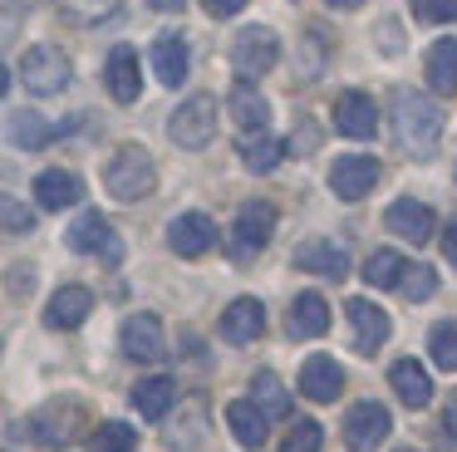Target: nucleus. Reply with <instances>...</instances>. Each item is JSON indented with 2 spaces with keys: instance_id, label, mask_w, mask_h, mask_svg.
<instances>
[{
  "instance_id": "obj_1",
  "label": "nucleus",
  "mask_w": 457,
  "mask_h": 452,
  "mask_svg": "<svg viewBox=\"0 0 457 452\" xmlns=\"http://www.w3.org/2000/svg\"><path fill=\"white\" fill-rule=\"evenodd\" d=\"M394 133H398V147L413 157H428L437 147V138H443V113H437L433 98L423 94H398L394 98Z\"/></svg>"
},
{
  "instance_id": "obj_2",
  "label": "nucleus",
  "mask_w": 457,
  "mask_h": 452,
  "mask_svg": "<svg viewBox=\"0 0 457 452\" xmlns=\"http://www.w3.org/2000/svg\"><path fill=\"white\" fill-rule=\"evenodd\" d=\"M104 187H109V197H119V202H143V197H153V187H158L153 153L138 143H123L119 153L104 163Z\"/></svg>"
},
{
  "instance_id": "obj_3",
  "label": "nucleus",
  "mask_w": 457,
  "mask_h": 452,
  "mask_svg": "<svg viewBox=\"0 0 457 452\" xmlns=\"http://www.w3.org/2000/svg\"><path fill=\"white\" fill-rule=\"evenodd\" d=\"M79 428H84V403L79 398H54L21 423V432L30 442H40V448H64V442L79 438Z\"/></svg>"
},
{
  "instance_id": "obj_4",
  "label": "nucleus",
  "mask_w": 457,
  "mask_h": 452,
  "mask_svg": "<svg viewBox=\"0 0 457 452\" xmlns=\"http://www.w3.org/2000/svg\"><path fill=\"white\" fill-rule=\"evenodd\" d=\"M168 138L178 147H187V153L207 147L212 138H217V98H212V94L182 98V104L172 108V118H168Z\"/></svg>"
},
{
  "instance_id": "obj_5",
  "label": "nucleus",
  "mask_w": 457,
  "mask_h": 452,
  "mask_svg": "<svg viewBox=\"0 0 457 452\" xmlns=\"http://www.w3.org/2000/svg\"><path fill=\"white\" fill-rule=\"evenodd\" d=\"M276 59H280V39H276V29H266V25H246L237 39H231V69H237L241 84L270 74Z\"/></svg>"
},
{
  "instance_id": "obj_6",
  "label": "nucleus",
  "mask_w": 457,
  "mask_h": 452,
  "mask_svg": "<svg viewBox=\"0 0 457 452\" xmlns=\"http://www.w3.org/2000/svg\"><path fill=\"white\" fill-rule=\"evenodd\" d=\"M70 54H64L60 45H30L21 54V79L30 94H64V84H70Z\"/></svg>"
},
{
  "instance_id": "obj_7",
  "label": "nucleus",
  "mask_w": 457,
  "mask_h": 452,
  "mask_svg": "<svg viewBox=\"0 0 457 452\" xmlns=\"http://www.w3.org/2000/svg\"><path fill=\"white\" fill-rule=\"evenodd\" d=\"M270 236H276V206L270 202H246L237 212V226H231V255H237V261H251Z\"/></svg>"
},
{
  "instance_id": "obj_8",
  "label": "nucleus",
  "mask_w": 457,
  "mask_h": 452,
  "mask_svg": "<svg viewBox=\"0 0 457 452\" xmlns=\"http://www.w3.org/2000/svg\"><path fill=\"white\" fill-rule=\"evenodd\" d=\"M388 432H394V418H388L384 403H354L345 413V448L349 452H374Z\"/></svg>"
},
{
  "instance_id": "obj_9",
  "label": "nucleus",
  "mask_w": 457,
  "mask_h": 452,
  "mask_svg": "<svg viewBox=\"0 0 457 452\" xmlns=\"http://www.w3.org/2000/svg\"><path fill=\"white\" fill-rule=\"evenodd\" d=\"M374 182H378V157H369V153H349L329 167V192L339 202H364L374 192Z\"/></svg>"
},
{
  "instance_id": "obj_10",
  "label": "nucleus",
  "mask_w": 457,
  "mask_h": 452,
  "mask_svg": "<svg viewBox=\"0 0 457 452\" xmlns=\"http://www.w3.org/2000/svg\"><path fill=\"white\" fill-rule=\"evenodd\" d=\"M168 246L182 255V261H197L217 246V222L207 212H182L168 222Z\"/></svg>"
},
{
  "instance_id": "obj_11",
  "label": "nucleus",
  "mask_w": 457,
  "mask_h": 452,
  "mask_svg": "<svg viewBox=\"0 0 457 452\" xmlns=\"http://www.w3.org/2000/svg\"><path fill=\"white\" fill-rule=\"evenodd\" d=\"M64 236H70V251H79V255H104V261H119L123 255V241L113 236V226L99 212H79Z\"/></svg>"
},
{
  "instance_id": "obj_12",
  "label": "nucleus",
  "mask_w": 457,
  "mask_h": 452,
  "mask_svg": "<svg viewBox=\"0 0 457 452\" xmlns=\"http://www.w3.org/2000/svg\"><path fill=\"white\" fill-rule=\"evenodd\" d=\"M104 88L113 94V104H133L143 94V64L129 45H113L104 59Z\"/></svg>"
},
{
  "instance_id": "obj_13",
  "label": "nucleus",
  "mask_w": 457,
  "mask_h": 452,
  "mask_svg": "<svg viewBox=\"0 0 457 452\" xmlns=\"http://www.w3.org/2000/svg\"><path fill=\"white\" fill-rule=\"evenodd\" d=\"M345 320H349V344H354L359 354H378V344L388 339V314L378 310L374 300H349Z\"/></svg>"
},
{
  "instance_id": "obj_14",
  "label": "nucleus",
  "mask_w": 457,
  "mask_h": 452,
  "mask_svg": "<svg viewBox=\"0 0 457 452\" xmlns=\"http://www.w3.org/2000/svg\"><path fill=\"white\" fill-rule=\"evenodd\" d=\"M335 128L345 138H374L378 133V104L364 88H345L335 98Z\"/></svg>"
},
{
  "instance_id": "obj_15",
  "label": "nucleus",
  "mask_w": 457,
  "mask_h": 452,
  "mask_svg": "<svg viewBox=\"0 0 457 452\" xmlns=\"http://www.w3.org/2000/svg\"><path fill=\"white\" fill-rule=\"evenodd\" d=\"M123 354L138 359V364H158L162 354H168L158 314H129V320H123Z\"/></svg>"
},
{
  "instance_id": "obj_16",
  "label": "nucleus",
  "mask_w": 457,
  "mask_h": 452,
  "mask_svg": "<svg viewBox=\"0 0 457 452\" xmlns=\"http://www.w3.org/2000/svg\"><path fill=\"white\" fill-rule=\"evenodd\" d=\"M388 231L394 236H403L408 246H423V241H433V226H437V216H433V206H423L418 197H398L394 206H388Z\"/></svg>"
},
{
  "instance_id": "obj_17",
  "label": "nucleus",
  "mask_w": 457,
  "mask_h": 452,
  "mask_svg": "<svg viewBox=\"0 0 457 452\" xmlns=\"http://www.w3.org/2000/svg\"><path fill=\"white\" fill-rule=\"evenodd\" d=\"M339 389H345V369H339L329 354H310V359L300 364V393H305L310 403H335Z\"/></svg>"
},
{
  "instance_id": "obj_18",
  "label": "nucleus",
  "mask_w": 457,
  "mask_h": 452,
  "mask_svg": "<svg viewBox=\"0 0 457 452\" xmlns=\"http://www.w3.org/2000/svg\"><path fill=\"white\" fill-rule=\"evenodd\" d=\"M89 314H94V290H84V285H60L50 295V305H45V324L50 330H79Z\"/></svg>"
},
{
  "instance_id": "obj_19",
  "label": "nucleus",
  "mask_w": 457,
  "mask_h": 452,
  "mask_svg": "<svg viewBox=\"0 0 457 452\" xmlns=\"http://www.w3.org/2000/svg\"><path fill=\"white\" fill-rule=\"evenodd\" d=\"M261 330H266V310L251 295H241V300H231L221 310V339L227 344H251V339H261Z\"/></svg>"
},
{
  "instance_id": "obj_20",
  "label": "nucleus",
  "mask_w": 457,
  "mask_h": 452,
  "mask_svg": "<svg viewBox=\"0 0 457 452\" xmlns=\"http://www.w3.org/2000/svg\"><path fill=\"white\" fill-rule=\"evenodd\" d=\"M227 113H231V123H237V133H266V123H270V104L261 98V88L256 84H237L227 94Z\"/></svg>"
},
{
  "instance_id": "obj_21",
  "label": "nucleus",
  "mask_w": 457,
  "mask_h": 452,
  "mask_svg": "<svg viewBox=\"0 0 457 452\" xmlns=\"http://www.w3.org/2000/svg\"><path fill=\"white\" fill-rule=\"evenodd\" d=\"M295 265H300V271H310V275H329V280H345V275H349L345 246L325 241V236H315V241L295 246Z\"/></svg>"
},
{
  "instance_id": "obj_22",
  "label": "nucleus",
  "mask_w": 457,
  "mask_h": 452,
  "mask_svg": "<svg viewBox=\"0 0 457 452\" xmlns=\"http://www.w3.org/2000/svg\"><path fill=\"white\" fill-rule=\"evenodd\" d=\"M153 74H158V84H168V88H178L182 79H187V39L182 35H158L153 39Z\"/></svg>"
},
{
  "instance_id": "obj_23",
  "label": "nucleus",
  "mask_w": 457,
  "mask_h": 452,
  "mask_svg": "<svg viewBox=\"0 0 457 452\" xmlns=\"http://www.w3.org/2000/svg\"><path fill=\"white\" fill-rule=\"evenodd\" d=\"M84 197V182L74 172H64V167H50V172L35 177V202L45 206V212H64V206H74Z\"/></svg>"
},
{
  "instance_id": "obj_24",
  "label": "nucleus",
  "mask_w": 457,
  "mask_h": 452,
  "mask_svg": "<svg viewBox=\"0 0 457 452\" xmlns=\"http://www.w3.org/2000/svg\"><path fill=\"white\" fill-rule=\"evenodd\" d=\"M388 383H394V393L408 408H428V403H433V379H428V369L418 359H398L394 369H388Z\"/></svg>"
},
{
  "instance_id": "obj_25",
  "label": "nucleus",
  "mask_w": 457,
  "mask_h": 452,
  "mask_svg": "<svg viewBox=\"0 0 457 452\" xmlns=\"http://www.w3.org/2000/svg\"><path fill=\"white\" fill-rule=\"evenodd\" d=\"M172 403H178V383H172L168 373H153V379H143L138 389H133V408L148 423H162L172 413Z\"/></svg>"
},
{
  "instance_id": "obj_26",
  "label": "nucleus",
  "mask_w": 457,
  "mask_h": 452,
  "mask_svg": "<svg viewBox=\"0 0 457 452\" xmlns=\"http://www.w3.org/2000/svg\"><path fill=\"white\" fill-rule=\"evenodd\" d=\"M227 423H231V432H237V442H241V448H266L270 418L261 413V403H251V398L227 403Z\"/></svg>"
},
{
  "instance_id": "obj_27",
  "label": "nucleus",
  "mask_w": 457,
  "mask_h": 452,
  "mask_svg": "<svg viewBox=\"0 0 457 452\" xmlns=\"http://www.w3.org/2000/svg\"><path fill=\"white\" fill-rule=\"evenodd\" d=\"M325 330H329L325 295H315V290L295 295V305H290V334H295V339H320Z\"/></svg>"
},
{
  "instance_id": "obj_28",
  "label": "nucleus",
  "mask_w": 457,
  "mask_h": 452,
  "mask_svg": "<svg viewBox=\"0 0 457 452\" xmlns=\"http://www.w3.org/2000/svg\"><path fill=\"white\" fill-rule=\"evenodd\" d=\"M237 153L251 172H276V163L286 157V143L276 133H241L237 138Z\"/></svg>"
},
{
  "instance_id": "obj_29",
  "label": "nucleus",
  "mask_w": 457,
  "mask_h": 452,
  "mask_svg": "<svg viewBox=\"0 0 457 452\" xmlns=\"http://www.w3.org/2000/svg\"><path fill=\"white\" fill-rule=\"evenodd\" d=\"M428 88L433 94H457V39H437L428 49Z\"/></svg>"
},
{
  "instance_id": "obj_30",
  "label": "nucleus",
  "mask_w": 457,
  "mask_h": 452,
  "mask_svg": "<svg viewBox=\"0 0 457 452\" xmlns=\"http://www.w3.org/2000/svg\"><path fill=\"white\" fill-rule=\"evenodd\" d=\"M202 438H207V408H202V398H192L187 408H182V418L168 423V448L192 452Z\"/></svg>"
},
{
  "instance_id": "obj_31",
  "label": "nucleus",
  "mask_w": 457,
  "mask_h": 452,
  "mask_svg": "<svg viewBox=\"0 0 457 452\" xmlns=\"http://www.w3.org/2000/svg\"><path fill=\"white\" fill-rule=\"evenodd\" d=\"M251 403H261L266 418H286V413H290V393L280 389V379L270 369H261L256 379H251Z\"/></svg>"
},
{
  "instance_id": "obj_32",
  "label": "nucleus",
  "mask_w": 457,
  "mask_h": 452,
  "mask_svg": "<svg viewBox=\"0 0 457 452\" xmlns=\"http://www.w3.org/2000/svg\"><path fill=\"white\" fill-rule=\"evenodd\" d=\"M364 280L374 285V290H398V280H403V255L398 251H374L364 261Z\"/></svg>"
},
{
  "instance_id": "obj_33",
  "label": "nucleus",
  "mask_w": 457,
  "mask_h": 452,
  "mask_svg": "<svg viewBox=\"0 0 457 452\" xmlns=\"http://www.w3.org/2000/svg\"><path fill=\"white\" fill-rule=\"evenodd\" d=\"M54 138V123H45L40 113H15L11 118V143L15 147H45Z\"/></svg>"
},
{
  "instance_id": "obj_34",
  "label": "nucleus",
  "mask_w": 457,
  "mask_h": 452,
  "mask_svg": "<svg viewBox=\"0 0 457 452\" xmlns=\"http://www.w3.org/2000/svg\"><path fill=\"white\" fill-rule=\"evenodd\" d=\"M138 448V432L129 423H99L89 438V452H133Z\"/></svg>"
},
{
  "instance_id": "obj_35",
  "label": "nucleus",
  "mask_w": 457,
  "mask_h": 452,
  "mask_svg": "<svg viewBox=\"0 0 457 452\" xmlns=\"http://www.w3.org/2000/svg\"><path fill=\"white\" fill-rule=\"evenodd\" d=\"M119 5L123 0H60V15L74 20V25H99V20H109Z\"/></svg>"
},
{
  "instance_id": "obj_36",
  "label": "nucleus",
  "mask_w": 457,
  "mask_h": 452,
  "mask_svg": "<svg viewBox=\"0 0 457 452\" xmlns=\"http://www.w3.org/2000/svg\"><path fill=\"white\" fill-rule=\"evenodd\" d=\"M428 354H433L437 369H453L457 373V324L453 320L433 324V334H428Z\"/></svg>"
},
{
  "instance_id": "obj_37",
  "label": "nucleus",
  "mask_w": 457,
  "mask_h": 452,
  "mask_svg": "<svg viewBox=\"0 0 457 452\" xmlns=\"http://www.w3.org/2000/svg\"><path fill=\"white\" fill-rule=\"evenodd\" d=\"M433 290H437L433 265H403V280H398V295H403V300H428Z\"/></svg>"
},
{
  "instance_id": "obj_38",
  "label": "nucleus",
  "mask_w": 457,
  "mask_h": 452,
  "mask_svg": "<svg viewBox=\"0 0 457 452\" xmlns=\"http://www.w3.org/2000/svg\"><path fill=\"white\" fill-rule=\"evenodd\" d=\"M320 442H325L320 423H315V418H300V423H290V432H286V442H280V452H320Z\"/></svg>"
},
{
  "instance_id": "obj_39",
  "label": "nucleus",
  "mask_w": 457,
  "mask_h": 452,
  "mask_svg": "<svg viewBox=\"0 0 457 452\" xmlns=\"http://www.w3.org/2000/svg\"><path fill=\"white\" fill-rule=\"evenodd\" d=\"M30 226H35V212H30V206L0 192V231H15V236H25Z\"/></svg>"
},
{
  "instance_id": "obj_40",
  "label": "nucleus",
  "mask_w": 457,
  "mask_h": 452,
  "mask_svg": "<svg viewBox=\"0 0 457 452\" xmlns=\"http://www.w3.org/2000/svg\"><path fill=\"white\" fill-rule=\"evenodd\" d=\"M413 15L428 25H447V20H457V0H413Z\"/></svg>"
},
{
  "instance_id": "obj_41",
  "label": "nucleus",
  "mask_w": 457,
  "mask_h": 452,
  "mask_svg": "<svg viewBox=\"0 0 457 452\" xmlns=\"http://www.w3.org/2000/svg\"><path fill=\"white\" fill-rule=\"evenodd\" d=\"M202 5H207V15L227 20V15H241V5H246V0H202Z\"/></svg>"
},
{
  "instance_id": "obj_42",
  "label": "nucleus",
  "mask_w": 457,
  "mask_h": 452,
  "mask_svg": "<svg viewBox=\"0 0 457 452\" xmlns=\"http://www.w3.org/2000/svg\"><path fill=\"white\" fill-rule=\"evenodd\" d=\"M443 428H447V438H457V393L447 398V408H443Z\"/></svg>"
},
{
  "instance_id": "obj_43",
  "label": "nucleus",
  "mask_w": 457,
  "mask_h": 452,
  "mask_svg": "<svg viewBox=\"0 0 457 452\" xmlns=\"http://www.w3.org/2000/svg\"><path fill=\"white\" fill-rule=\"evenodd\" d=\"M443 251H447V261H453V265H457V222H453V226H447V236H443Z\"/></svg>"
},
{
  "instance_id": "obj_44",
  "label": "nucleus",
  "mask_w": 457,
  "mask_h": 452,
  "mask_svg": "<svg viewBox=\"0 0 457 452\" xmlns=\"http://www.w3.org/2000/svg\"><path fill=\"white\" fill-rule=\"evenodd\" d=\"M325 5H335V10H359L364 0H325Z\"/></svg>"
},
{
  "instance_id": "obj_45",
  "label": "nucleus",
  "mask_w": 457,
  "mask_h": 452,
  "mask_svg": "<svg viewBox=\"0 0 457 452\" xmlns=\"http://www.w3.org/2000/svg\"><path fill=\"white\" fill-rule=\"evenodd\" d=\"M5 88H11V69H5V59H0V98H5Z\"/></svg>"
},
{
  "instance_id": "obj_46",
  "label": "nucleus",
  "mask_w": 457,
  "mask_h": 452,
  "mask_svg": "<svg viewBox=\"0 0 457 452\" xmlns=\"http://www.w3.org/2000/svg\"><path fill=\"white\" fill-rule=\"evenodd\" d=\"M0 5H30V0H0Z\"/></svg>"
},
{
  "instance_id": "obj_47",
  "label": "nucleus",
  "mask_w": 457,
  "mask_h": 452,
  "mask_svg": "<svg viewBox=\"0 0 457 452\" xmlns=\"http://www.w3.org/2000/svg\"><path fill=\"white\" fill-rule=\"evenodd\" d=\"M158 5H162V10H168V5H182V0H158Z\"/></svg>"
},
{
  "instance_id": "obj_48",
  "label": "nucleus",
  "mask_w": 457,
  "mask_h": 452,
  "mask_svg": "<svg viewBox=\"0 0 457 452\" xmlns=\"http://www.w3.org/2000/svg\"><path fill=\"white\" fill-rule=\"evenodd\" d=\"M394 452H423V448H394Z\"/></svg>"
}]
</instances>
